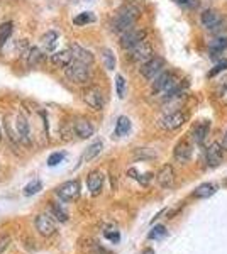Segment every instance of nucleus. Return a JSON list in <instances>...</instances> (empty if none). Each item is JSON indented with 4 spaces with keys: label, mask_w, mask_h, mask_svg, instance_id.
I'll return each instance as SVG.
<instances>
[{
    "label": "nucleus",
    "mask_w": 227,
    "mask_h": 254,
    "mask_svg": "<svg viewBox=\"0 0 227 254\" xmlns=\"http://www.w3.org/2000/svg\"><path fill=\"white\" fill-rule=\"evenodd\" d=\"M141 16V7L137 5L136 2H127L117 10V14L114 16L111 27L115 34H124L127 31H130L134 26H136L137 19Z\"/></svg>",
    "instance_id": "obj_1"
},
{
    "label": "nucleus",
    "mask_w": 227,
    "mask_h": 254,
    "mask_svg": "<svg viewBox=\"0 0 227 254\" xmlns=\"http://www.w3.org/2000/svg\"><path fill=\"white\" fill-rule=\"evenodd\" d=\"M65 77H66L71 83H77V85L87 83V81L92 78L90 64H83V63H78V61H73L70 66L65 68Z\"/></svg>",
    "instance_id": "obj_2"
},
{
    "label": "nucleus",
    "mask_w": 227,
    "mask_h": 254,
    "mask_svg": "<svg viewBox=\"0 0 227 254\" xmlns=\"http://www.w3.org/2000/svg\"><path fill=\"white\" fill-rule=\"evenodd\" d=\"M164 66H166V61L161 56H153L149 61H146L144 64H141L139 73L143 75V78H146L147 81H153L160 77L164 71Z\"/></svg>",
    "instance_id": "obj_3"
},
{
    "label": "nucleus",
    "mask_w": 227,
    "mask_h": 254,
    "mask_svg": "<svg viewBox=\"0 0 227 254\" xmlns=\"http://www.w3.org/2000/svg\"><path fill=\"white\" fill-rule=\"evenodd\" d=\"M127 56H129V60L132 61V63L144 64L146 61H149L151 58L154 56V51L149 41L144 39L143 43H139L137 46H134L132 49L127 51Z\"/></svg>",
    "instance_id": "obj_4"
},
{
    "label": "nucleus",
    "mask_w": 227,
    "mask_h": 254,
    "mask_svg": "<svg viewBox=\"0 0 227 254\" xmlns=\"http://www.w3.org/2000/svg\"><path fill=\"white\" fill-rule=\"evenodd\" d=\"M83 102L92 111H102L105 107V95L98 87H90L83 92Z\"/></svg>",
    "instance_id": "obj_5"
},
{
    "label": "nucleus",
    "mask_w": 227,
    "mask_h": 254,
    "mask_svg": "<svg viewBox=\"0 0 227 254\" xmlns=\"http://www.w3.org/2000/svg\"><path fill=\"white\" fill-rule=\"evenodd\" d=\"M187 119H188L187 112L173 111V112H170V114L164 115V117H161L160 126L163 127L164 130H177L187 122Z\"/></svg>",
    "instance_id": "obj_6"
},
{
    "label": "nucleus",
    "mask_w": 227,
    "mask_h": 254,
    "mask_svg": "<svg viewBox=\"0 0 227 254\" xmlns=\"http://www.w3.org/2000/svg\"><path fill=\"white\" fill-rule=\"evenodd\" d=\"M144 39H146V31L132 27V29L127 31V32L120 34V46H122V49L129 51L132 49L134 46H137L139 43H143Z\"/></svg>",
    "instance_id": "obj_7"
},
{
    "label": "nucleus",
    "mask_w": 227,
    "mask_h": 254,
    "mask_svg": "<svg viewBox=\"0 0 227 254\" xmlns=\"http://www.w3.org/2000/svg\"><path fill=\"white\" fill-rule=\"evenodd\" d=\"M80 181L78 180H70V181H65L63 185L56 188V195L65 202H70V200H75L78 198L80 195Z\"/></svg>",
    "instance_id": "obj_8"
},
{
    "label": "nucleus",
    "mask_w": 227,
    "mask_h": 254,
    "mask_svg": "<svg viewBox=\"0 0 227 254\" xmlns=\"http://www.w3.org/2000/svg\"><path fill=\"white\" fill-rule=\"evenodd\" d=\"M224 159V149L219 143H212L211 146L205 149V163L209 168H217Z\"/></svg>",
    "instance_id": "obj_9"
},
{
    "label": "nucleus",
    "mask_w": 227,
    "mask_h": 254,
    "mask_svg": "<svg viewBox=\"0 0 227 254\" xmlns=\"http://www.w3.org/2000/svg\"><path fill=\"white\" fill-rule=\"evenodd\" d=\"M34 224H36L37 232L43 236H53L56 232V222L53 221L49 214H39Z\"/></svg>",
    "instance_id": "obj_10"
},
{
    "label": "nucleus",
    "mask_w": 227,
    "mask_h": 254,
    "mask_svg": "<svg viewBox=\"0 0 227 254\" xmlns=\"http://www.w3.org/2000/svg\"><path fill=\"white\" fill-rule=\"evenodd\" d=\"M192 154H194V147H192V144L188 143V141H180V143L177 144V147H175L173 151V156H175V161L180 164H185L188 163V161L192 159Z\"/></svg>",
    "instance_id": "obj_11"
},
{
    "label": "nucleus",
    "mask_w": 227,
    "mask_h": 254,
    "mask_svg": "<svg viewBox=\"0 0 227 254\" xmlns=\"http://www.w3.org/2000/svg\"><path fill=\"white\" fill-rule=\"evenodd\" d=\"M104 181H105V176H104L102 171L94 170V171L88 173L87 187H88V190H90V193L94 195V197H97V195L102 191V188H104Z\"/></svg>",
    "instance_id": "obj_12"
},
{
    "label": "nucleus",
    "mask_w": 227,
    "mask_h": 254,
    "mask_svg": "<svg viewBox=\"0 0 227 254\" xmlns=\"http://www.w3.org/2000/svg\"><path fill=\"white\" fill-rule=\"evenodd\" d=\"M16 132H17V137L22 144H31V127H29V122L27 119L24 117L22 114H19L16 117Z\"/></svg>",
    "instance_id": "obj_13"
},
{
    "label": "nucleus",
    "mask_w": 227,
    "mask_h": 254,
    "mask_svg": "<svg viewBox=\"0 0 227 254\" xmlns=\"http://www.w3.org/2000/svg\"><path fill=\"white\" fill-rule=\"evenodd\" d=\"M222 20V14L219 12L217 9H205L204 12H202L200 16V22L202 26L205 27V29H214L215 26H217L219 22Z\"/></svg>",
    "instance_id": "obj_14"
},
{
    "label": "nucleus",
    "mask_w": 227,
    "mask_h": 254,
    "mask_svg": "<svg viewBox=\"0 0 227 254\" xmlns=\"http://www.w3.org/2000/svg\"><path fill=\"white\" fill-rule=\"evenodd\" d=\"M73 130L80 139H88V137L94 136L95 127L88 119H77L73 124Z\"/></svg>",
    "instance_id": "obj_15"
},
{
    "label": "nucleus",
    "mask_w": 227,
    "mask_h": 254,
    "mask_svg": "<svg viewBox=\"0 0 227 254\" xmlns=\"http://www.w3.org/2000/svg\"><path fill=\"white\" fill-rule=\"evenodd\" d=\"M156 180H158V183H160V187L170 188L175 181V168L171 166V164H163L161 170L158 171Z\"/></svg>",
    "instance_id": "obj_16"
},
{
    "label": "nucleus",
    "mask_w": 227,
    "mask_h": 254,
    "mask_svg": "<svg viewBox=\"0 0 227 254\" xmlns=\"http://www.w3.org/2000/svg\"><path fill=\"white\" fill-rule=\"evenodd\" d=\"M70 51H71V54H73V61H78V63H83V64L94 63V54H92L88 49H85V48H81L80 44L73 43L70 46Z\"/></svg>",
    "instance_id": "obj_17"
},
{
    "label": "nucleus",
    "mask_w": 227,
    "mask_h": 254,
    "mask_svg": "<svg viewBox=\"0 0 227 254\" xmlns=\"http://www.w3.org/2000/svg\"><path fill=\"white\" fill-rule=\"evenodd\" d=\"M51 63H53L54 66H58V68L70 66V64L73 63V54H71L70 48H68V49L56 51V53H53V56H51Z\"/></svg>",
    "instance_id": "obj_18"
},
{
    "label": "nucleus",
    "mask_w": 227,
    "mask_h": 254,
    "mask_svg": "<svg viewBox=\"0 0 227 254\" xmlns=\"http://www.w3.org/2000/svg\"><path fill=\"white\" fill-rule=\"evenodd\" d=\"M227 49V36H217L209 43V51H211V58L219 56Z\"/></svg>",
    "instance_id": "obj_19"
},
{
    "label": "nucleus",
    "mask_w": 227,
    "mask_h": 254,
    "mask_svg": "<svg viewBox=\"0 0 227 254\" xmlns=\"http://www.w3.org/2000/svg\"><path fill=\"white\" fill-rule=\"evenodd\" d=\"M58 41H60V36H58L56 31H48L46 34L41 36V44L46 51H54L58 46Z\"/></svg>",
    "instance_id": "obj_20"
},
{
    "label": "nucleus",
    "mask_w": 227,
    "mask_h": 254,
    "mask_svg": "<svg viewBox=\"0 0 227 254\" xmlns=\"http://www.w3.org/2000/svg\"><path fill=\"white\" fill-rule=\"evenodd\" d=\"M102 149H104V143L102 141H95V143H92L90 146L85 149L83 156H81L80 163H85V161H92L94 158H97L98 154L102 153Z\"/></svg>",
    "instance_id": "obj_21"
},
{
    "label": "nucleus",
    "mask_w": 227,
    "mask_h": 254,
    "mask_svg": "<svg viewBox=\"0 0 227 254\" xmlns=\"http://www.w3.org/2000/svg\"><path fill=\"white\" fill-rule=\"evenodd\" d=\"M209 130H211V122L209 121L198 122V126H195V129H194V141L195 143L204 144L205 137L209 136Z\"/></svg>",
    "instance_id": "obj_22"
},
{
    "label": "nucleus",
    "mask_w": 227,
    "mask_h": 254,
    "mask_svg": "<svg viewBox=\"0 0 227 254\" xmlns=\"http://www.w3.org/2000/svg\"><path fill=\"white\" fill-rule=\"evenodd\" d=\"M130 130V119L126 117V115H120L115 122V129H114V136L115 137H124L127 136Z\"/></svg>",
    "instance_id": "obj_23"
},
{
    "label": "nucleus",
    "mask_w": 227,
    "mask_h": 254,
    "mask_svg": "<svg viewBox=\"0 0 227 254\" xmlns=\"http://www.w3.org/2000/svg\"><path fill=\"white\" fill-rule=\"evenodd\" d=\"M215 191H217V187H215L214 183H202L195 188V191L192 195H194L195 198H209L212 197Z\"/></svg>",
    "instance_id": "obj_24"
},
{
    "label": "nucleus",
    "mask_w": 227,
    "mask_h": 254,
    "mask_svg": "<svg viewBox=\"0 0 227 254\" xmlns=\"http://www.w3.org/2000/svg\"><path fill=\"white\" fill-rule=\"evenodd\" d=\"M100 54H102V61H104V66L107 68L109 71L115 70V54H114V51L109 49V48H104V49L100 51Z\"/></svg>",
    "instance_id": "obj_25"
},
{
    "label": "nucleus",
    "mask_w": 227,
    "mask_h": 254,
    "mask_svg": "<svg viewBox=\"0 0 227 254\" xmlns=\"http://www.w3.org/2000/svg\"><path fill=\"white\" fill-rule=\"evenodd\" d=\"M12 29H14L12 22H3V24H0V49H2L3 44H5L7 41H9L10 34H12Z\"/></svg>",
    "instance_id": "obj_26"
},
{
    "label": "nucleus",
    "mask_w": 227,
    "mask_h": 254,
    "mask_svg": "<svg viewBox=\"0 0 227 254\" xmlns=\"http://www.w3.org/2000/svg\"><path fill=\"white\" fill-rule=\"evenodd\" d=\"M95 20H97V17L94 16V12H81L73 19V24H77V26H87V24H92Z\"/></svg>",
    "instance_id": "obj_27"
},
{
    "label": "nucleus",
    "mask_w": 227,
    "mask_h": 254,
    "mask_svg": "<svg viewBox=\"0 0 227 254\" xmlns=\"http://www.w3.org/2000/svg\"><path fill=\"white\" fill-rule=\"evenodd\" d=\"M43 60V53L37 48H29L27 51V66H36Z\"/></svg>",
    "instance_id": "obj_28"
},
{
    "label": "nucleus",
    "mask_w": 227,
    "mask_h": 254,
    "mask_svg": "<svg viewBox=\"0 0 227 254\" xmlns=\"http://www.w3.org/2000/svg\"><path fill=\"white\" fill-rule=\"evenodd\" d=\"M126 88H127V81L122 75H117L115 77V94L119 98L126 97Z\"/></svg>",
    "instance_id": "obj_29"
},
{
    "label": "nucleus",
    "mask_w": 227,
    "mask_h": 254,
    "mask_svg": "<svg viewBox=\"0 0 227 254\" xmlns=\"http://www.w3.org/2000/svg\"><path fill=\"white\" fill-rule=\"evenodd\" d=\"M41 190H43V183H41L39 180H32L26 188H24V195H26V197H31V195L39 193Z\"/></svg>",
    "instance_id": "obj_30"
},
{
    "label": "nucleus",
    "mask_w": 227,
    "mask_h": 254,
    "mask_svg": "<svg viewBox=\"0 0 227 254\" xmlns=\"http://www.w3.org/2000/svg\"><path fill=\"white\" fill-rule=\"evenodd\" d=\"M129 176H132L134 180H137L141 185H147V183H149V180H151V176H153V175H151V173L139 175L136 170H134V168H130V170H129Z\"/></svg>",
    "instance_id": "obj_31"
},
{
    "label": "nucleus",
    "mask_w": 227,
    "mask_h": 254,
    "mask_svg": "<svg viewBox=\"0 0 227 254\" xmlns=\"http://www.w3.org/2000/svg\"><path fill=\"white\" fill-rule=\"evenodd\" d=\"M51 210H53L54 217H56L58 221H61V222H66V221H68V214H66V210H65V208L61 207V205L53 204V205H51Z\"/></svg>",
    "instance_id": "obj_32"
},
{
    "label": "nucleus",
    "mask_w": 227,
    "mask_h": 254,
    "mask_svg": "<svg viewBox=\"0 0 227 254\" xmlns=\"http://www.w3.org/2000/svg\"><path fill=\"white\" fill-rule=\"evenodd\" d=\"M211 32L215 34V36H227V17H222V20L214 29H211Z\"/></svg>",
    "instance_id": "obj_33"
},
{
    "label": "nucleus",
    "mask_w": 227,
    "mask_h": 254,
    "mask_svg": "<svg viewBox=\"0 0 227 254\" xmlns=\"http://www.w3.org/2000/svg\"><path fill=\"white\" fill-rule=\"evenodd\" d=\"M164 236H166V227H164V225H156V227L151 229L147 238L149 239H163Z\"/></svg>",
    "instance_id": "obj_34"
},
{
    "label": "nucleus",
    "mask_w": 227,
    "mask_h": 254,
    "mask_svg": "<svg viewBox=\"0 0 227 254\" xmlns=\"http://www.w3.org/2000/svg\"><path fill=\"white\" fill-rule=\"evenodd\" d=\"M65 159V153H60V151H56V153L49 154V158H48V166H58V164L61 163V161Z\"/></svg>",
    "instance_id": "obj_35"
},
{
    "label": "nucleus",
    "mask_w": 227,
    "mask_h": 254,
    "mask_svg": "<svg viewBox=\"0 0 227 254\" xmlns=\"http://www.w3.org/2000/svg\"><path fill=\"white\" fill-rule=\"evenodd\" d=\"M224 70H227V60L226 61H221V63L215 64V66L207 73V78H214L215 75H219L221 71H224Z\"/></svg>",
    "instance_id": "obj_36"
},
{
    "label": "nucleus",
    "mask_w": 227,
    "mask_h": 254,
    "mask_svg": "<svg viewBox=\"0 0 227 254\" xmlns=\"http://www.w3.org/2000/svg\"><path fill=\"white\" fill-rule=\"evenodd\" d=\"M156 156L154 153H149L147 154V149H137V158H141V159H153V158Z\"/></svg>",
    "instance_id": "obj_37"
},
{
    "label": "nucleus",
    "mask_w": 227,
    "mask_h": 254,
    "mask_svg": "<svg viewBox=\"0 0 227 254\" xmlns=\"http://www.w3.org/2000/svg\"><path fill=\"white\" fill-rule=\"evenodd\" d=\"M105 238L109 239V241H112V242H119V239H120V236H119V232L117 231H114V232H109V231H105Z\"/></svg>",
    "instance_id": "obj_38"
},
{
    "label": "nucleus",
    "mask_w": 227,
    "mask_h": 254,
    "mask_svg": "<svg viewBox=\"0 0 227 254\" xmlns=\"http://www.w3.org/2000/svg\"><path fill=\"white\" fill-rule=\"evenodd\" d=\"M180 5H185V7H194L197 3V0H177Z\"/></svg>",
    "instance_id": "obj_39"
},
{
    "label": "nucleus",
    "mask_w": 227,
    "mask_h": 254,
    "mask_svg": "<svg viewBox=\"0 0 227 254\" xmlns=\"http://www.w3.org/2000/svg\"><path fill=\"white\" fill-rule=\"evenodd\" d=\"M7 246H9V238H3L0 239V254H2L3 251L7 249Z\"/></svg>",
    "instance_id": "obj_40"
},
{
    "label": "nucleus",
    "mask_w": 227,
    "mask_h": 254,
    "mask_svg": "<svg viewBox=\"0 0 227 254\" xmlns=\"http://www.w3.org/2000/svg\"><path fill=\"white\" fill-rule=\"evenodd\" d=\"M219 94L221 95H224V94H227V77L222 80V83H221V87H219Z\"/></svg>",
    "instance_id": "obj_41"
},
{
    "label": "nucleus",
    "mask_w": 227,
    "mask_h": 254,
    "mask_svg": "<svg viewBox=\"0 0 227 254\" xmlns=\"http://www.w3.org/2000/svg\"><path fill=\"white\" fill-rule=\"evenodd\" d=\"M221 146H222V149L227 151V130H226L224 137H222V144H221Z\"/></svg>",
    "instance_id": "obj_42"
},
{
    "label": "nucleus",
    "mask_w": 227,
    "mask_h": 254,
    "mask_svg": "<svg viewBox=\"0 0 227 254\" xmlns=\"http://www.w3.org/2000/svg\"><path fill=\"white\" fill-rule=\"evenodd\" d=\"M143 254H154V251H153V249H151V248H147V249H144Z\"/></svg>",
    "instance_id": "obj_43"
}]
</instances>
